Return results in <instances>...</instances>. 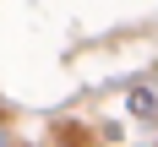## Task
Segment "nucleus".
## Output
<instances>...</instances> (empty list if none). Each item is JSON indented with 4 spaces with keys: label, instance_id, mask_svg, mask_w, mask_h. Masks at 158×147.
Here are the masks:
<instances>
[{
    "label": "nucleus",
    "instance_id": "f257e3e1",
    "mask_svg": "<svg viewBox=\"0 0 158 147\" xmlns=\"http://www.w3.org/2000/svg\"><path fill=\"white\" fill-rule=\"evenodd\" d=\"M126 109L136 114V120H158V93H153V87H131V93H126Z\"/></svg>",
    "mask_w": 158,
    "mask_h": 147
}]
</instances>
